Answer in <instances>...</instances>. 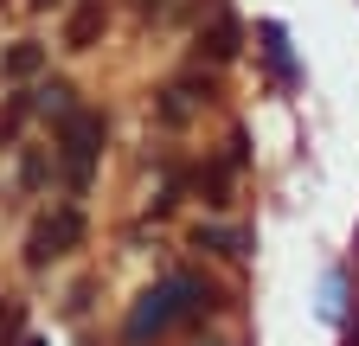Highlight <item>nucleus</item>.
<instances>
[{"instance_id":"8","label":"nucleus","mask_w":359,"mask_h":346,"mask_svg":"<svg viewBox=\"0 0 359 346\" xmlns=\"http://www.w3.org/2000/svg\"><path fill=\"white\" fill-rule=\"evenodd\" d=\"M263 39H269V64H276L283 77H295V64H289V46H283V26H263Z\"/></svg>"},{"instance_id":"4","label":"nucleus","mask_w":359,"mask_h":346,"mask_svg":"<svg viewBox=\"0 0 359 346\" xmlns=\"http://www.w3.org/2000/svg\"><path fill=\"white\" fill-rule=\"evenodd\" d=\"M39 64H45V46H39V39H20V46L0 58V77H7V83H26Z\"/></svg>"},{"instance_id":"10","label":"nucleus","mask_w":359,"mask_h":346,"mask_svg":"<svg viewBox=\"0 0 359 346\" xmlns=\"http://www.w3.org/2000/svg\"><path fill=\"white\" fill-rule=\"evenodd\" d=\"M20 346H39V340H20Z\"/></svg>"},{"instance_id":"5","label":"nucleus","mask_w":359,"mask_h":346,"mask_svg":"<svg viewBox=\"0 0 359 346\" xmlns=\"http://www.w3.org/2000/svg\"><path fill=\"white\" fill-rule=\"evenodd\" d=\"M199 52H212V64L238 58V26H231V13H218V20H212V32H199Z\"/></svg>"},{"instance_id":"6","label":"nucleus","mask_w":359,"mask_h":346,"mask_svg":"<svg viewBox=\"0 0 359 346\" xmlns=\"http://www.w3.org/2000/svg\"><path fill=\"white\" fill-rule=\"evenodd\" d=\"M97 32H103V0H83V7H77V20H71V32H65V39H71V52H83Z\"/></svg>"},{"instance_id":"7","label":"nucleus","mask_w":359,"mask_h":346,"mask_svg":"<svg viewBox=\"0 0 359 346\" xmlns=\"http://www.w3.org/2000/svg\"><path fill=\"white\" fill-rule=\"evenodd\" d=\"M199 250H218V256H244V231H224V225H199Z\"/></svg>"},{"instance_id":"3","label":"nucleus","mask_w":359,"mask_h":346,"mask_svg":"<svg viewBox=\"0 0 359 346\" xmlns=\"http://www.w3.org/2000/svg\"><path fill=\"white\" fill-rule=\"evenodd\" d=\"M77 244H83V212H77V205L45 212V219L32 225V237H26V270H52V263H65Z\"/></svg>"},{"instance_id":"1","label":"nucleus","mask_w":359,"mask_h":346,"mask_svg":"<svg viewBox=\"0 0 359 346\" xmlns=\"http://www.w3.org/2000/svg\"><path fill=\"white\" fill-rule=\"evenodd\" d=\"M205 308H218V289L205 276H193V270H173L167 282H154L142 301H135V314L122 327V346H148V340H161L180 321H199Z\"/></svg>"},{"instance_id":"9","label":"nucleus","mask_w":359,"mask_h":346,"mask_svg":"<svg viewBox=\"0 0 359 346\" xmlns=\"http://www.w3.org/2000/svg\"><path fill=\"white\" fill-rule=\"evenodd\" d=\"M135 7H142V13H167V0H135Z\"/></svg>"},{"instance_id":"2","label":"nucleus","mask_w":359,"mask_h":346,"mask_svg":"<svg viewBox=\"0 0 359 346\" xmlns=\"http://www.w3.org/2000/svg\"><path fill=\"white\" fill-rule=\"evenodd\" d=\"M103 141H109V122L97 109H71L58 122V173L71 193H90V173L103 160Z\"/></svg>"}]
</instances>
